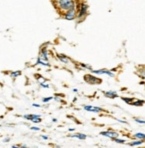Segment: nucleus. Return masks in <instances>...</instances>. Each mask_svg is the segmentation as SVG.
Masks as SVG:
<instances>
[{"label": "nucleus", "mask_w": 145, "mask_h": 148, "mask_svg": "<svg viewBox=\"0 0 145 148\" xmlns=\"http://www.w3.org/2000/svg\"><path fill=\"white\" fill-rule=\"evenodd\" d=\"M57 5L63 11H68L75 8L74 0H57Z\"/></svg>", "instance_id": "nucleus-1"}, {"label": "nucleus", "mask_w": 145, "mask_h": 148, "mask_svg": "<svg viewBox=\"0 0 145 148\" xmlns=\"http://www.w3.org/2000/svg\"><path fill=\"white\" fill-rule=\"evenodd\" d=\"M75 17H76V11H75L74 8V9L66 11V13L65 14V18L66 20H74Z\"/></svg>", "instance_id": "nucleus-2"}, {"label": "nucleus", "mask_w": 145, "mask_h": 148, "mask_svg": "<svg viewBox=\"0 0 145 148\" xmlns=\"http://www.w3.org/2000/svg\"><path fill=\"white\" fill-rule=\"evenodd\" d=\"M85 80H86L88 83L91 84H94L97 83H100V80L98 79V78H95L94 76H91V75H85Z\"/></svg>", "instance_id": "nucleus-3"}, {"label": "nucleus", "mask_w": 145, "mask_h": 148, "mask_svg": "<svg viewBox=\"0 0 145 148\" xmlns=\"http://www.w3.org/2000/svg\"><path fill=\"white\" fill-rule=\"evenodd\" d=\"M101 135L102 136H108V137H110V138H116V137L118 136V134L116 132H110V131L101 132Z\"/></svg>", "instance_id": "nucleus-4"}, {"label": "nucleus", "mask_w": 145, "mask_h": 148, "mask_svg": "<svg viewBox=\"0 0 145 148\" xmlns=\"http://www.w3.org/2000/svg\"><path fill=\"white\" fill-rule=\"evenodd\" d=\"M87 12V5L85 4H82L80 7V11H79V14H78V16L79 17H82Z\"/></svg>", "instance_id": "nucleus-5"}, {"label": "nucleus", "mask_w": 145, "mask_h": 148, "mask_svg": "<svg viewBox=\"0 0 145 148\" xmlns=\"http://www.w3.org/2000/svg\"><path fill=\"white\" fill-rule=\"evenodd\" d=\"M84 109L89 111H94V112H99V111H102V109L98 108V107H92V106H85Z\"/></svg>", "instance_id": "nucleus-6"}, {"label": "nucleus", "mask_w": 145, "mask_h": 148, "mask_svg": "<svg viewBox=\"0 0 145 148\" xmlns=\"http://www.w3.org/2000/svg\"><path fill=\"white\" fill-rule=\"evenodd\" d=\"M93 73H95V74H98V75H102V74H107L110 76H114V74H112L111 72H109L108 70H102V71H95V70H92Z\"/></svg>", "instance_id": "nucleus-7"}, {"label": "nucleus", "mask_w": 145, "mask_h": 148, "mask_svg": "<svg viewBox=\"0 0 145 148\" xmlns=\"http://www.w3.org/2000/svg\"><path fill=\"white\" fill-rule=\"evenodd\" d=\"M105 95L108 97H110V98H115V97L117 96V94H116V92H108L105 93Z\"/></svg>", "instance_id": "nucleus-8"}, {"label": "nucleus", "mask_w": 145, "mask_h": 148, "mask_svg": "<svg viewBox=\"0 0 145 148\" xmlns=\"http://www.w3.org/2000/svg\"><path fill=\"white\" fill-rule=\"evenodd\" d=\"M72 137H77V138H80V139H85V138H86V136L82 135V134H77V135L72 136Z\"/></svg>", "instance_id": "nucleus-9"}, {"label": "nucleus", "mask_w": 145, "mask_h": 148, "mask_svg": "<svg viewBox=\"0 0 145 148\" xmlns=\"http://www.w3.org/2000/svg\"><path fill=\"white\" fill-rule=\"evenodd\" d=\"M135 137H138V138H142V139H143L144 138V134L143 133H138V134H135V136H134Z\"/></svg>", "instance_id": "nucleus-10"}, {"label": "nucleus", "mask_w": 145, "mask_h": 148, "mask_svg": "<svg viewBox=\"0 0 145 148\" xmlns=\"http://www.w3.org/2000/svg\"><path fill=\"white\" fill-rule=\"evenodd\" d=\"M143 143V141H136V142H133V143H131L130 145H141V144H142Z\"/></svg>", "instance_id": "nucleus-11"}, {"label": "nucleus", "mask_w": 145, "mask_h": 148, "mask_svg": "<svg viewBox=\"0 0 145 148\" xmlns=\"http://www.w3.org/2000/svg\"><path fill=\"white\" fill-rule=\"evenodd\" d=\"M21 75V72H19V71H18V72L12 73V74H11V76H12V77H16L17 75Z\"/></svg>", "instance_id": "nucleus-12"}, {"label": "nucleus", "mask_w": 145, "mask_h": 148, "mask_svg": "<svg viewBox=\"0 0 145 148\" xmlns=\"http://www.w3.org/2000/svg\"><path fill=\"white\" fill-rule=\"evenodd\" d=\"M31 121H33V122H35V123H39V122H40V119H39V118H35V119H31Z\"/></svg>", "instance_id": "nucleus-13"}, {"label": "nucleus", "mask_w": 145, "mask_h": 148, "mask_svg": "<svg viewBox=\"0 0 145 148\" xmlns=\"http://www.w3.org/2000/svg\"><path fill=\"white\" fill-rule=\"evenodd\" d=\"M113 139H114V141L116 142V143H121V144H123L125 142L124 140H121V139H116V138H113Z\"/></svg>", "instance_id": "nucleus-14"}, {"label": "nucleus", "mask_w": 145, "mask_h": 148, "mask_svg": "<svg viewBox=\"0 0 145 148\" xmlns=\"http://www.w3.org/2000/svg\"><path fill=\"white\" fill-rule=\"evenodd\" d=\"M38 63H39V64H41V65H43V66H48V63H45V62H43V61H41L40 59L38 60Z\"/></svg>", "instance_id": "nucleus-15"}, {"label": "nucleus", "mask_w": 145, "mask_h": 148, "mask_svg": "<svg viewBox=\"0 0 145 148\" xmlns=\"http://www.w3.org/2000/svg\"><path fill=\"white\" fill-rule=\"evenodd\" d=\"M59 58H60V60H62V61H64L65 63H68V60L66 59V58H61V57H59Z\"/></svg>", "instance_id": "nucleus-16"}, {"label": "nucleus", "mask_w": 145, "mask_h": 148, "mask_svg": "<svg viewBox=\"0 0 145 148\" xmlns=\"http://www.w3.org/2000/svg\"><path fill=\"white\" fill-rule=\"evenodd\" d=\"M123 100H124L125 101H126V102H131V101H133V99H130V98H128V99H126V98H123Z\"/></svg>", "instance_id": "nucleus-17"}, {"label": "nucleus", "mask_w": 145, "mask_h": 148, "mask_svg": "<svg viewBox=\"0 0 145 148\" xmlns=\"http://www.w3.org/2000/svg\"><path fill=\"white\" fill-rule=\"evenodd\" d=\"M142 103H143V101H137V102H134V103H133V105H141V104H142Z\"/></svg>", "instance_id": "nucleus-18"}, {"label": "nucleus", "mask_w": 145, "mask_h": 148, "mask_svg": "<svg viewBox=\"0 0 145 148\" xmlns=\"http://www.w3.org/2000/svg\"><path fill=\"white\" fill-rule=\"evenodd\" d=\"M51 99H52V97H48V98H45V99L43 100V101H44V102H47V101H50Z\"/></svg>", "instance_id": "nucleus-19"}, {"label": "nucleus", "mask_w": 145, "mask_h": 148, "mask_svg": "<svg viewBox=\"0 0 145 148\" xmlns=\"http://www.w3.org/2000/svg\"><path fill=\"white\" fill-rule=\"evenodd\" d=\"M32 130H36V131H39V127H31Z\"/></svg>", "instance_id": "nucleus-20"}, {"label": "nucleus", "mask_w": 145, "mask_h": 148, "mask_svg": "<svg viewBox=\"0 0 145 148\" xmlns=\"http://www.w3.org/2000/svg\"><path fill=\"white\" fill-rule=\"evenodd\" d=\"M135 120L137 121V122H139V123H142V124H144V121H143V120H142V121H141L140 119H135Z\"/></svg>", "instance_id": "nucleus-21"}, {"label": "nucleus", "mask_w": 145, "mask_h": 148, "mask_svg": "<svg viewBox=\"0 0 145 148\" xmlns=\"http://www.w3.org/2000/svg\"><path fill=\"white\" fill-rule=\"evenodd\" d=\"M41 86H43V87H48V84L47 85L46 84H41Z\"/></svg>", "instance_id": "nucleus-22"}, {"label": "nucleus", "mask_w": 145, "mask_h": 148, "mask_svg": "<svg viewBox=\"0 0 145 148\" xmlns=\"http://www.w3.org/2000/svg\"><path fill=\"white\" fill-rule=\"evenodd\" d=\"M33 106H35V107H39V105H38V104H33Z\"/></svg>", "instance_id": "nucleus-23"}, {"label": "nucleus", "mask_w": 145, "mask_h": 148, "mask_svg": "<svg viewBox=\"0 0 145 148\" xmlns=\"http://www.w3.org/2000/svg\"><path fill=\"white\" fill-rule=\"evenodd\" d=\"M42 138H43V139H48V137H47V136H42Z\"/></svg>", "instance_id": "nucleus-24"}]
</instances>
